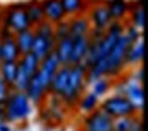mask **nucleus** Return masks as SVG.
I'll list each match as a JSON object with an SVG mask.
<instances>
[{"instance_id":"f257e3e1","label":"nucleus","mask_w":148,"mask_h":131,"mask_svg":"<svg viewBox=\"0 0 148 131\" xmlns=\"http://www.w3.org/2000/svg\"><path fill=\"white\" fill-rule=\"evenodd\" d=\"M35 111V106L27 98L26 93L11 89L4 100V122L5 124H20L29 120Z\"/></svg>"},{"instance_id":"f03ea898","label":"nucleus","mask_w":148,"mask_h":131,"mask_svg":"<svg viewBox=\"0 0 148 131\" xmlns=\"http://www.w3.org/2000/svg\"><path fill=\"white\" fill-rule=\"evenodd\" d=\"M84 91H88V78H86V67L82 64L79 66H71L70 69V80H68V86L64 89L59 98L64 102V104L70 107V109H75L79 98L84 95Z\"/></svg>"},{"instance_id":"7ed1b4c3","label":"nucleus","mask_w":148,"mask_h":131,"mask_svg":"<svg viewBox=\"0 0 148 131\" xmlns=\"http://www.w3.org/2000/svg\"><path fill=\"white\" fill-rule=\"evenodd\" d=\"M68 113H70V107L55 95H48L44 102L38 106V118L48 128L60 126L68 118Z\"/></svg>"},{"instance_id":"20e7f679","label":"nucleus","mask_w":148,"mask_h":131,"mask_svg":"<svg viewBox=\"0 0 148 131\" xmlns=\"http://www.w3.org/2000/svg\"><path fill=\"white\" fill-rule=\"evenodd\" d=\"M130 44L132 42L123 33L117 38V42L112 48V51L108 53V56L104 58L106 60V77H110L112 80H115L117 77L124 75V71H126V53H128Z\"/></svg>"},{"instance_id":"39448f33","label":"nucleus","mask_w":148,"mask_h":131,"mask_svg":"<svg viewBox=\"0 0 148 131\" xmlns=\"http://www.w3.org/2000/svg\"><path fill=\"white\" fill-rule=\"evenodd\" d=\"M53 48H55L53 24L44 20L33 27V45H31L29 53H33L38 60H42L48 55L53 53Z\"/></svg>"},{"instance_id":"423d86ee","label":"nucleus","mask_w":148,"mask_h":131,"mask_svg":"<svg viewBox=\"0 0 148 131\" xmlns=\"http://www.w3.org/2000/svg\"><path fill=\"white\" fill-rule=\"evenodd\" d=\"M99 109H102L110 118H121V117H134V115H143L139 113L137 109L134 107V104L130 102L124 95H117V93H112L101 98V104H99Z\"/></svg>"},{"instance_id":"0eeeda50","label":"nucleus","mask_w":148,"mask_h":131,"mask_svg":"<svg viewBox=\"0 0 148 131\" xmlns=\"http://www.w3.org/2000/svg\"><path fill=\"white\" fill-rule=\"evenodd\" d=\"M0 26L8 27L13 35H16V33H20V31H26V29H33L29 20H27L24 2H13L9 5H4Z\"/></svg>"},{"instance_id":"6e6552de","label":"nucleus","mask_w":148,"mask_h":131,"mask_svg":"<svg viewBox=\"0 0 148 131\" xmlns=\"http://www.w3.org/2000/svg\"><path fill=\"white\" fill-rule=\"evenodd\" d=\"M113 118H110L102 109H95L84 115L81 122V131H112Z\"/></svg>"},{"instance_id":"1a4fd4ad","label":"nucleus","mask_w":148,"mask_h":131,"mask_svg":"<svg viewBox=\"0 0 148 131\" xmlns=\"http://www.w3.org/2000/svg\"><path fill=\"white\" fill-rule=\"evenodd\" d=\"M86 16H88L90 24H92V27H97V29H102V31H106L108 26L113 22L110 13H108V9H106V5H104V2L90 4V7L86 11Z\"/></svg>"},{"instance_id":"9d476101","label":"nucleus","mask_w":148,"mask_h":131,"mask_svg":"<svg viewBox=\"0 0 148 131\" xmlns=\"http://www.w3.org/2000/svg\"><path fill=\"white\" fill-rule=\"evenodd\" d=\"M48 84L42 80V77L38 75V73H35V75L31 77V80H29V86H27V89L24 91V93L27 95V98L31 100V104L33 106H40L44 98L48 96Z\"/></svg>"},{"instance_id":"9b49d317","label":"nucleus","mask_w":148,"mask_h":131,"mask_svg":"<svg viewBox=\"0 0 148 131\" xmlns=\"http://www.w3.org/2000/svg\"><path fill=\"white\" fill-rule=\"evenodd\" d=\"M71 38H73V37H71ZM90 44H92V40H90L88 35H84V37H75V38H73L70 66H79V64H82L84 58H86V55H88V51H90Z\"/></svg>"},{"instance_id":"f8f14e48","label":"nucleus","mask_w":148,"mask_h":131,"mask_svg":"<svg viewBox=\"0 0 148 131\" xmlns=\"http://www.w3.org/2000/svg\"><path fill=\"white\" fill-rule=\"evenodd\" d=\"M40 5H42V13L46 22L57 24V22H62L68 18L64 9H62L60 0H40Z\"/></svg>"},{"instance_id":"ddd939ff","label":"nucleus","mask_w":148,"mask_h":131,"mask_svg":"<svg viewBox=\"0 0 148 131\" xmlns=\"http://www.w3.org/2000/svg\"><path fill=\"white\" fill-rule=\"evenodd\" d=\"M70 69L71 66H60L57 73L53 75L49 82V88H48V95H55V96H60L64 93V89L68 86V80H70Z\"/></svg>"},{"instance_id":"4468645a","label":"nucleus","mask_w":148,"mask_h":131,"mask_svg":"<svg viewBox=\"0 0 148 131\" xmlns=\"http://www.w3.org/2000/svg\"><path fill=\"white\" fill-rule=\"evenodd\" d=\"M104 5L113 22H126L130 13V0H104Z\"/></svg>"},{"instance_id":"2eb2a0df","label":"nucleus","mask_w":148,"mask_h":131,"mask_svg":"<svg viewBox=\"0 0 148 131\" xmlns=\"http://www.w3.org/2000/svg\"><path fill=\"white\" fill-rule=\"evenodd\" d=\"M143 58H145V38L141 37L139 40H135L130 44L128 48V53H126V67L134 69L143 64Z\"/></svg>"},{"instance_id":"dca6fc26","label":"nucleus","mask_w":148,"mask_h":131,"mask_svg":"<svg viewBox=\"0 0 148 131\" xmlns=\"http://www.w3.org/2000/svg\"><path fill=\"white\" fill-rule=\"evenodd\" d=\"M71 45H73V38L66 37L55 42L53 48V55L57 56V60L60 62V66H70V56H71Z\"/></svg>"},{"instance_id":"f3484780","label":"nucleus","mask_w":148,"mask_h":131,"mask_svg":"<svg viewBox=\"0 0 148 131\" xmlns=\"http://www.w3.org/2000/svg\"><path fill=\"white\" fill-rule=\"evenodd\" d=\"M68 26H70V37H73V38L88 35L90 29H92V24H90L86 15H79V16L68 18Z\"/></svg>"},{"instance_id":"a211bd4d","label":"nucleus","mask_w":148,"mask_h":131,"mask_svg":"<svg viewBox=\"0 0 148 131\" xmlns=\"http://www.w3.org/2000/svg\"><path fill=\"white\" fill-rule=\"evenodd\" d=\"M128 24L143 31L145 27V9H143V0H130V13H128Z\"/></svg>"},{"instance_id":"6ab92c4d","label":"nucleus","mask_w":148,"mask_h":131,"mask_svg":"<svg viewBox=\"0 0 148 131\" xmlns=\"http://www.w3.org/2000/svg\"><path fill=\"white\" fill-rule=\"evenodd\" d=\"M60 4H62V9H64L68 18L86 15V11L90 7V0H60Z\"/></svg>"},{"instance_id":"aec40b11","label":"nucleus","mask_w":148,"mask_h":131,"mask_svg":"<svg viewBox=\"0 0 148 131\" xmlns=\"http://www.w3.org/2000/svg\"><path fill=\"white\" fill-rule=\"evenodd\" d=\"M24 9H26V15H27V20H29L31 27H35L37 24L44 22L40 0H24Z\"/></svg>"},{"instance_id":"412c9836","label":"nucleus","mask_w":148,"mask_h":131,"mask_svg":"<svg viewBox=\"0 0 148 131\" xmlns=\"http://www.w3.org/2000/svg\"><path fill=\"white\" fill-rule=\"evenodd\" d=\"M112 88H113V80L110 77H101V78H97V80L88 84V91L93 93L97 98H104V96H108L110 91H112Z\"/></svg>"},{"instance_id":"4be33fe9","label":"nucleus","mask_w":148,"mask_h":131,"mask_svg":"<svg viewBox=\"0 0 148 131\" xmlns=\"http://www.w3.org/2000/svg\"><path fill=\"white\" fill-rule=\"evenodd\" d=\"M99 104H101V98H97V96H95L93 93H90V91H84V95L77 102L75 109L79 113H82V115H88V113L99 109Z\"/></svg>"},{"instance_id":"5701e85b","label":"nucleus","mask_w":148,"mask_h":131,"mask_svg":"<svg viewBox=\"0 0 148 131\" xmlns=\"http://www.w3.org/2000/svg\"><path fill=\"white\" fill-rule=\"evenodd\" d=\"M16 64H18L20 69H24L29 77H33V75H35V73L38 71L40 60H38L33 53H26V55H22L20 58H18V62H16Z\"/></svg>"},{"instance_id":"b1692460","label":"nucleus","mask_w":148,"mask_h":131,"mask_svg":"<svg viewBox=\"0 0 148 131\" xmlns=\"http://www.w3.org/2000/svg\"><path fill=\"white\" fill-rule=\"evenodd\" d=\"M15 42H16V48H18V51H20V56L29 53L31 45H33V29H26V31L16 33Z\"/></svg>"},{"instance_id":"393cba45","label":"nucleus","mask_w":148,"mask_h":131,"mask_svg":"<svg viewBox=\"0 0 148 131\" xmlns=\"http://www.w3.org/2000/svg\"><path fill=\"white\" fill-rule=\"evenodd\" d=\"M0 77L9 88H13L16 77V62H2L0 64Z\"/></svg>"},{"instance_id":"a878e982","label":"nucleus","mask_w":148,"mask_h":131,"mask_svg":"<svg viewBox=\"0 0 148 131\" xmlns=\"http://www.w3.org/2000/svg\"><path fill=\"white\" fill-rule=\"evenodd\" d=\"M53 37H55V42L60 40V38L70 37V26H68V18L62 20V22H57V24H53Z\"/></svg>"},{"instance_id":"bb28decb","label":"nucleus","mask_w":148,"mask_h":131,"mask_svg":"<svg viewBox=\"0 0 148 131\" xmlns=\"http://www.w3.org/2000/svg\"><path fill=\"white\" fill-rule=\"evenodd\" d=\"M132 124V117H121L113 120V129L112 131H128Z\"/></svg>"},{"instance_id":"cd10ccee","label":"nucleus","mask_w":148,"mask_h":131,"mask_svg":"<svg viewBox=\"0 0 148 131\" xmlns=\"http://www.w3.org/2000/svg\"><path fill=\"white\" fill-rule=\"evenodd\" d=\"M128 131H143V115H134Z\"/></svg>"},{"instance_id":"c85d7f7f","label":"nucleus","mask_w":148,"mask_h":131,"mask_svg":"<svg viewBox=\"0 0 148 131\" xmlns=\"http://www.w3.org/2000/svg\"><path fill=\"white\" fill-rule=\"evenodd\" d=\"M88 37H90V40H92V42H97V40H101V38L104 37V31L97 29V27H92L90 33H88Z\"/></svg>"},{"instance_id":"c756f323","label":"nucleus","mask_w":148,"mask_h":131,"mask_svg":"<svg viewBox=\"0 0 148 131\" xmlns=\"http://www.w3.org/2000/svg\"><path fill=\"white\" fill-rule=\"evenodd\" d=\"M9 91H11V88L2 80V77H0V102H4V100H5V96L9 95Z\"/></svg>"},{"instance_id":"7c9ffc66","label":"nucleus","mask_w":148,"mask_h":131,"mask_svg":"<svg viewBox=\"0 0 148 131\" xmlns=\"http://www.w3.org/2000/svg\"><path fill=\"white\" fill-rule=\"evenodd\" d=\"M0 131H11V126L5 122H0Z\"/></svg>"},{"instance_id":"2f4dec72","label":"nucleus","mask_w":148,"mask_h":131,"mask_svg":"<svg viewBox=\"0 0 148 131\" xmlns=\"http://www.w3.org/2000/svg\"><path fill=\"white\" fill-rule=\"evenodd\" d=\"M0 122H4V102H0Z\"/></svg>"},{"instance_id":"473e14b6","label":"nucleus","mask_w":148,"mask_h":131,"mask_svg":"<svg viewBox=\"0 0 148 131\" xmlns=\"http://www.w3.org/2000/svg\"><path fill=\"white\" fill-rule=\"evenodd\" d=\"M2 11H4V5H0V22H2Z\"/></svg>"},{"instance_id":"72a5a7b5","label":"nucleus","mask_w":148,"mask_h":131,"mask_svg":"<svg viewBox=\"0 0 148 131\" xmlns=\"http://www.w3.org/2000/svg\"><path fill=\"white\" fill-rule=\"evenodd\" d=\"M0 64H2V56H0Z\"/></svg>"}]
</instances>
